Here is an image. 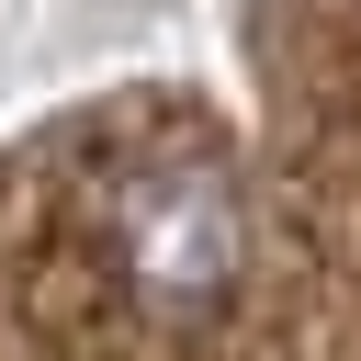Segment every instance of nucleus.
<instances>
[{"label": "nucleus", "mask_w": 361, "mask_h": 361, "mask_svg": "<svg viewBox=\"0 0 361 361\" xmlns=\"http://www.w3.org/2000/svg\"><path fill=\"white\" fill-rule=\"evenodd\" d=\"M90 259H102V282L135 327L203 338L248 305V192L203 147L113 158V180L90 203Z\"/></svg>", "instance_id": "f257e3e1"}]
</instances>
